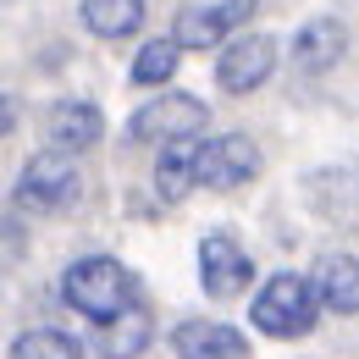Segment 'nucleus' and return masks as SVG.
<instances>
[{
	"label": "nucleus",
	"mask_w": 359,
	"mask_h": 359,
	"mask_svg": "<svg viewBox=\"0 0 359 359\" xmlns=\"http://www.w3.org/2000/svg\"><path fill=\"white\" fill-rule=\"evenodd\" d=\"M260 172V144L249 133H222L205 138V155H199V182L205 188H238Z\"/></svg>",
	"instance_id": "7"
},
{
	"label": "nucleus",
	"mask_w": 359,
	"mask_h": 359,
	"mask_svg": "<svg viewBox=\"0 0 359 359\" xmlns=\"http://www.w3.org/2000/svg\"><path fill=\"white\" fill-rule=\"evenodd\" d=\"M172 348H177V359H243L249 337L232 332L226 320H182L172 332Z\"/></svg>",
	"instance_id": "10"
},
{
	"label": "nucleus",
	"mask_w": 359,
	"mask_h": 359,
	"mask_svg": "<svg viewBox=\"0 0 359 359\" xmlns=\"http://www.w3.org/2000/svg\"><path fill=\"white\" fill-rule=\"evenodd\" d=\"M144 343H149V315H144V304L128 310L122 320H111V326H100V348H105V359H133Z\"/></svg>",
	"instance_id": "16"
},
{
	"label": "nucleus",
	"mask_w": 359,
	"mask_h": 359,
	"mask_svg": "<svg viewBox=\"0 0 359 359\" xmlns=\"http://www.w3.org/2000/svg\"><path fill=\"white\" fill-rule=\"evenodd\" d=\"M255 11V0H222V6H182L172 22V39L182 50H210L226 39V28H238Z\"/></svg>",
	"instance_id": "8"
},
{
	"label": "nucleus",
	"mask_w": 359,
	"mask_h": 359,
	"mask_svg": "<svg viewBox=\"0 0 359 359\" xmlns=\"http://www.w3.org/2000/svg\"><path fill=\"white\" fill-rule=\"evenodd\" d=\"M343 50H348V28H343L337 17H310V22L293 34V61H299L304 72H326V67H337Z\"/></svg>",
	"instance_id": "13"
},
{
	"label": "nucleus",
	"mask_w": 359,
	"mask_h": 359,
	"mask_svg": "<svg viewBox=\"0 0 359 359\" xmlns=\"http://www.w3.org/2000/svg\"><path fill=\"white\" fill-rule=\"evenodd\" d=\"M177 55H182V45L166 34V39H149V45L138 50V61H133V83H166L172 72H177Z\"/></svg>",
	"instance_id": "17"
},
{
	"label": "nucleus",
	"mask_w": 359,
	"mask_h": 359,
	"mask_svg": "<svg viewBox=\"0 0 359 359\" xmlns=\"http://www.w3.org/2000/svg\"><path fill=\"white\" fill-rule=\"evenodd\" d=\"M271 67H276V39L271 34H238L216 55V83L226 94H249L271 78Z\"/></svg>",
	"instance_id": "5"
},
{
	"label": "nucleus",
	"mask_w": 359,
	"mask_h": 359,
	"mask_svg": "<svg viewBox=\"0 0 359 359\" xmlns=\"http://www.w3.org/2000/svg\"><path fill=\"white\" fill-rule=\"evenodd\" d=\"M11 359H83V343L72 332H55V326H34L11 343Z\"/></svg>",
	"instance_id": "15"
},
{
	"label": "nucleus",
	"mask_w": 359,
	"mask_h": 359,
	"mask_svg": "<svg viewBox=\"0 0 359 359\" xmlns=\"http://www.w3.org/2000/svg\"><path fill=\"white\" fill-rule=\"evenodd\" d=\"M61 299H67L78 315L111 326V320H122L128 310H138V282H133V271L122 266V260L89 255V260L67 266V276H61Z\"/></svg>",
	"instance_id": "1"
},
{
	"label": "nucleus",
	"mask_w": 359,
	"mask_h": 359,
	"mask_svg": "<svg viewBox=\"0 0 359 359\" xmlns=\"http://www.w3.org/2000/svg\"><path fill=\"white\" fill-rule=\"evenodd\" d=\"M78 194H83V177H78L72 155H61V149H39L17 177V205L34 216H55V210L78 205Z\"/></svg>",
	"instance_id": "3"
},
{
	"label": "nucleus",
	"mask_w": 359,
	"mask_h": 359,
	"mask_svg": "<svg viewBox=\"0 0 359 359\" xmlns=\"http://www.w3.org/2000/svg\"><path fill=\"white\" fill-rule=\"evenodd\" d=\"M249 276H255V260L243 255V243L232 232H210L199 243V287L210 299H238L249 287Z\"/></svg>",
	"instance_id": "6"
},
{
	"label": "nucleus",
	"mask_w": 359,
	"mask_h": 359,
	"mask_svg": "<svg viewBox=\"0 0 359 359\" xmlns=\"http://www.w3.org/2000/svg\"><path fill=\"white\" fill-rule=\"evenodd\" d=\"M100 133H105V116L94 111L89 100H55L45 111V138H50V149H61V155H78V149L100 144Z\"/></svg>",
	"instance_id": "9"
},
{
	"label": "nucleus",
	"mask_w": 359,
	"mask_h": 359,
	"mask_svg": "<svg viewBox=\"0 0 359 359\" xmlns=\"http://www.w3.org/2000/svg\"><path fill=\"white\" fill-rule=\"evenodd\" d=\"M315 315H320V293H315L310 276H299V271H276L266 287L255 293V304H249L255 332L282 337V343L304 337V332L315 326Z\"/></svg>",
	"instance_id": "2"
},
{
	"label": "nucleus",
	"mask_w": 359,
	"mask_h": 359,
	"mask_svg": "<svg viewBox=\"0 0 359 359\" xmlns=\"http://www.w3.org/2000/svg\"><path fill=\"white\" fill-rule=\"evenodd\" d=\"M199 155H205V138H177V144H161V161H155V194L166 205L188 199L199 182Z\"/></svg>",
	"instance_id": "12"
},
{
	"label": "nucleus",
	"mask_w": 359,
	"mask_h": 359,
	"mask_svg": "<svg viewBox=\"0 0 359 359\" xmlns=\"http://www.w3.org/2000/svg\"><path fill=\"white\" fill-rule=\"evenodd\" d=\"M78 11L94 39H133L144 28V0H83Z\"/></svg>",
	"instance_id": "14"
},
{
	"label": "nucleus",
	"mask_w": 359,
	"mask_h": 359,
	"mask_svg": "<svg viewBox=\"0 0 359 359\" xmlns=\"http://www.w3.org/2000/svg\"><path fill=\"white\" fill-rule=\"evenodd\" d=\"M210 122L205 100L194 94H161V100H144L128 122V138L133 144H177V138H199Z\"/></svg>",
	"instance_id": "4"
},
{
	"label": "nucleus",
	"mask_w": 359,
	"mask_h": 359,
	"mask_svg": "<svg viewBox=\"0 0 359 359\" xmlns=\"http://www.w3.org/2000/svg\"><path fill=\"white\" fill-rule=\"evenodd\" d=\"M315 293H320V310L332 315H359V260L354 255H343V249H332V255H320L310 271Z\"/></svg>",
	"instance_id": "11"
}]
</instances>
